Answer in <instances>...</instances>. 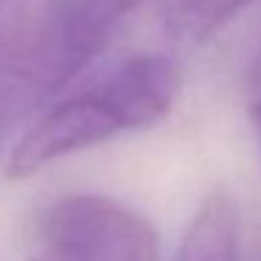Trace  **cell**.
<instances>
[{
	"label": "cell",
	"instance_id": "1",
	"mask_svg": "<svg viewBox=\"0 0 261 261\" xmlns=\"http://www.w3.org/2000/svg\"><path fill=\"white\" fill-rule=\"evenodd\" d=\"M182 70L166 54H132L68 96L54 98L17 138L9 177H31L54 160L158 124L171 113Z\"/></svg>",
	"mask_w": 261,
	"mask_h": 261
},
{
	"label": "cell",
	"instance_id": "2",
	"mask_svg": "<svg viewBox=\"0 0 261 261\" xmlns=\"http://www.w3.org/2000/svg\"><path fill=\"white\" fill-rule=\"evenodd\" d=\"M146 0H51L0 70V126L48 104L107 48Z\"/></svg>",
	"mask_w": 261,
	"mask_h": 261
},
{
	"label": "cell",
	"instance_id": "3",
	"mask_svg": "<svg viewBox=\"0 0 261 261\" xmlns=\"http://www.w3.org/2000/svg\"><path fill=\"white\" fill-rule=\"evenodd\" d=\"M29 261H160L152 222L101 194H73L42 216V250Z\"/></svg>",
	"mask_w": 261,
	"mask_h": 261
},
{
	"label": "cell",
	"instance_id": "4",
	"mask_svg": "<svg viewBox=\"0 0 261 261\" xmlns=\"http://www.w3.org/2000/svg\"><path fill=\"white\" fill-rule=\"evenodd\" d=\"M239 211L225 188H211L199 199L180 239L174 261H239Z\"/></svg>",
	"mask_w": 261,
	"mask_h": 261
},
{
	"label": "cell",
	"instance_id": "5",
	"mask_svg": "<svg viewBox=\"0 0 261 261\" xmlns=\"http://www.w3.org/2000/svg\"><path fill=\"white\" fill-rule=\"evenodd\" d=\"M253 0H158L163 29L180 42H202Z\"/></svg>",
	"mask_w": 261,
	"mask_h": 261
},
{
	"label": "cell",
	"instance_id": "6",
	"mask_svg": "<svg viewBox=\"0 0 261 261\" xmlns=\"http://www.w3.org/2000/svg\"><path fill=\"white\" fill-rule=\"evenodd\" d=\"M247 107H250V118H253L258 143H261V59L255 62L253 76H250V104Z\"/></svg>",
	"mask_w": 261,
	"mask_h": 261
}]
</instances>
